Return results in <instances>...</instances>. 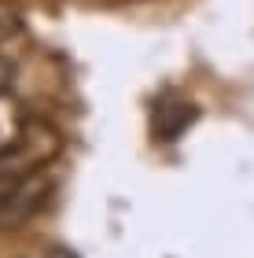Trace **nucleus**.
I'll list each match as a JSON object with an SVG mask.
<instances>
[{
  "instance_id": "nucleus-1",
  "label": "nucleus",
  "mask_w": 254,
  "mask_h": 258,
  "mask_svg": "<svg viewBox=\"0 0 254 258\" xmlns=\"http://www.w3.org/2000/svg\"><path fill=\"white\" fill-rule=\"evenodd\" d=\"M52 192V181L44 173H30V177L15 181L0 196V229H19L44 207V199Z\"/></svg>"
},
{
  "instance_id": "nucleus-2",
  "label": "nucleus",
  "mask_w": 254,
  "mask_h": 258,
  "mask_svg": "<svg viewBox=\"0 0 254 258\" xmlns=\"http://www.w3.org/2000/svg\"><path fill=\"white\" fill-rule=\"evenodd\" d=\"M199 118V107L192 100H158L155 103V137L158 140H177L184 129Z\"/></svg>"
},
{
  "instance_id": "nucleus-3",
  "label": "nucleus",
  "mask_w": 254,
  "mask_h": 258,
  "mask_svg": "<svg viewBox=\"0 0 254 258\" xmlns=\"http://www.w3.org/2000/svg\"><path fill=\"white\" fill-rule=\"evenodd\" d=\"M19 129H22V122H19L15 103L0 96V151H8V148L19 140Z\"/></svg>"
},
{
  "instance_id": "nucleus-4",
  "label": "nucleus",
  "mask_w": 254,
  "mask_h": 258,
  "mask_svg": "<svg viewBox=\"0 0 254 258\" xmlns=\"http://www.w3.org/2000/svg\"><path fill=\"white\" fill-rule=\"evenodd\" d=\"M8 78H11V67L0 59V92H4V85H8Z\"/></svg>"
},
{
  "instance_id": "nucleus-5",
  "label": "nucleus",
  "mask_w": 254,
  "mask_h": 258,
  "mask_svg": "<svg viewBox=\"0 0 254 258\" xmlns=\"http://www.w3.org/2000/svg\"><path fill=\"white\" fill-rule=\"evenodd\" d=\"M48 258H74V254H70V251H52Z\"/></svg>"
}]
</instances>
